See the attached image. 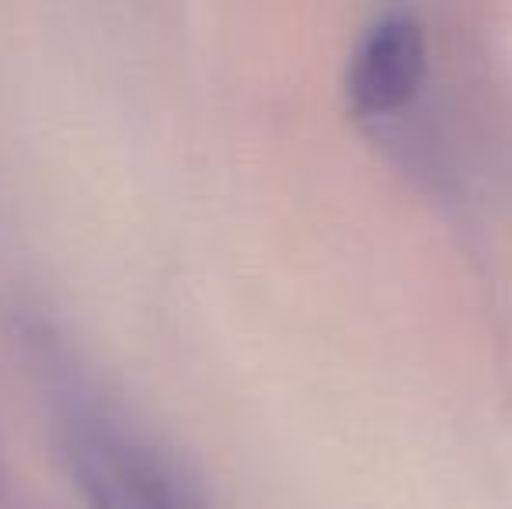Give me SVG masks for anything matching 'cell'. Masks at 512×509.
Here are the masks:
<instances>
[{
	"label": "cell",
	"mask_w": 512,
	"mask_h": 509,
	"mask_svg": "<svg viewBox=\"0 0 512 509\" xmlns=\"http://www.w3.org/2000/svg\"><path fill=\"white\" fill-rule=\"evenodd\" d=\"M429 70L425 25L411 7L380 11L359 35L345 70V98L352 116L384 119L415 102Z\"/></svg>",
	"instance_id": "obj_2"
},
{
	"label": "cell",
	"mask_w": 512,
	"mask_h": 509,
	"mask_svg": "<svg viewBox=\"0 0 512 509\" xmlns=\"http://www.w3.org/2000/svg\"><path fill=\"white\" fill-rule=\"evenodd\" d=\"M60 426L88 509H209L203 485L171 447L105 394L63 387Z\"/></svg>",
	"instance_id": "obj_1"
}]
</instances>
